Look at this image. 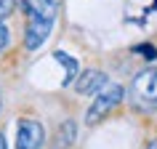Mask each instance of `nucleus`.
Here are the masks:
<instances>
[{
	"label": "nucleus",
	"instance_id": "obj_3",
	"mask_svg": "<svg viewBox=\"0 0 157 149\" xmlns=\"http://www.w3.org/2000/svg\"><path fill=\"white\" fill-rule=\"evenodd\" d=\"M120 101H123V88H120L117 83H107L99 93H96L91 109L85 112V123H88V125L101 123V120H104V117H107L109 112L120 104Z\"/></svg>",
	"mask_w": 157,
	"mask_h": 149
},
{
	"label": "nucleus",
	"instance_id": "obj_5",
	"mask_svg": "<svg viewBox=\"0 0 157 149\" xmlns=\"http://www.w3.org/2000/svg\"><path fill=\"white\" fill-rule=\"evenodd\" d=\"M107 74L99 72V69H85L77 80H75V91L80 93V96H91V93H99L104 85H107Z\"/></svg>",
	"mask_w": 157,
	"mask_h": 149
},
{
	"label": "nucleus",
	"instance_id": "obj_6",
	"mask_svg": "<svg viewBox=\"0 0 157 149\" xmlns=\"http://www.w3.org/2000/svg\"><path fill=\"white\" fill-rule=\"evenodd\" d=\"M53 56H56V61H59V64H64V69H67V77L61 80V85H72L75 77H77V61H75L69 53H64V51H56Z\"/></svg>",
	"mask_w": 157,
	"mask_h": 149
},
{
	"label": "nucleus",
	"instance_id": "obj_7",
	"mask_svg": "<svg viewBox=\"0 0 157 149\" xmlns=\"http://www.w3.org/2000/svg\"><path fill=\"white\" fill-rule=\"evenodd\" d=\"M56 149H69V144L75 141V123H69L67 120L61 128H59V136H56Z\"/></svg>",
	"mask_w": 157,
	"mask_h": 149
},
{
	"label": "nucleus",
	"instance_id": "obj_2",
	"mask_svg": "<svg viewBox=\"0 0 157 149\" xmlns=\"http://www.w3.org/2000/svg\"><path fill=\"white\" fill-rule=\"evenodd\" d=\"M133 104L144 112H152L157 107V69H141L131 83Z\"/></svg>",
	"mask_w": 157,
	"mask_h": 149
},
{
	"label": "nucleus",
	"instance_id": "obj_10",
	"mask_svg": "<svg viewBox=\"0 0 157 149\" xmlns=\"http://www.w3.org/2000/svg\"><path fill=\"white\" fill-rule=\"evenodd\" d=\"M6 45H8V29H6V24L0 21V53L6 51Z\"/></svg>",
	"mask_w": 157,
	"mask_h": 149
},
{
	"label": "nucleus",
	"instance_id": "obj_4",
	"mask_svg": "<svg viewBox=\"0 0 157 149\" xmlns=\"http://www.w3.org/2000/svg\"><path fill=\"white\" fill-rule=\"evenodd\" d=\"M45 144V128L37 120H19L16 123V149H40Z\"/></svg>",
	"mask_w": 157,
	"mask_h": 149
},
{
	"label": "nucleus",
	"instance_id": "obj_9",
	"mask_svg": "<svg viewBox=\"0 0 157 149\" xmlns=\"http://www.w3.org/2000/svg\"><path fill=\"white\" fill-rule=\"evenodd\" d=\"M133 51H136V53H147L144 59H155V56H157V51L152 48V45H136Z\"/></svg>",
	"mask_w": 157,
	"mask_h": 149
},
{
	"label": "nucleus",
	"instance_id": "obj_8",
	"mask_svg": "<svg viewBox=\"0 0 157 149\" xmlns=\"http://www.w3.org/2000/svg\"><path fill=\"white\" fill-rule=\"evenodd\" d=\"M11 8H13V0H0V21L11 13Z\"/></svg>",
	"mask_w": 157,
	"mask_h": 149
},
{
	"label": "nucleus",
	"instance_id": "obj_12",
	"mask_svg": "<svg viewBox=\"0 0 157 149\" xmlns=\"http://www.w3.org/2000/svg\"><path fill=\"white\" fill-rule=\"evenodd\" d=\"M0 149H8V147H6V136H3V133H0Z\"/></svg>",
	"mask_w": 157,
	"mask_h": 149
},
{
	"label": "nucleus",
	"instance_id": "obj_11",
	"mask_svg": "<svg viewBox=\"0 0 157 149\" xmlns=\"http://www.w3.org/2000/svg\"><path fill=\"white\" fill-rule=\"evenodd\" d=\"M144 149H157V139H152V141H149V144H147Z\"/></svg>",
	"mask_w": 157,
	"mask_h": 149
},
{
	"label": "nucleus",
	"instance_id": "obj_1",
	"mask_svg": "<svg viewBox=\"0 0 157 149\" xmlns=\"http://www.w3.org/2000/svg\"><path fill=\"white\" fill-rule=\"evenodd\" d=\"M27 16L24 45L29 51H37L48 40L53 19H56V0H13Z\"/></svg>",
	"mask_w": 157,
	"mask_h": 149
}]
</instances>
